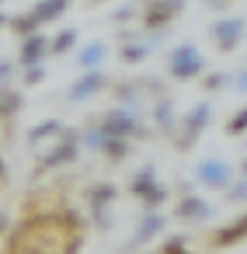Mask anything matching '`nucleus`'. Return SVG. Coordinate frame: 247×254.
Wrapping results in <instances>:
<instances>
[]
</instances>
